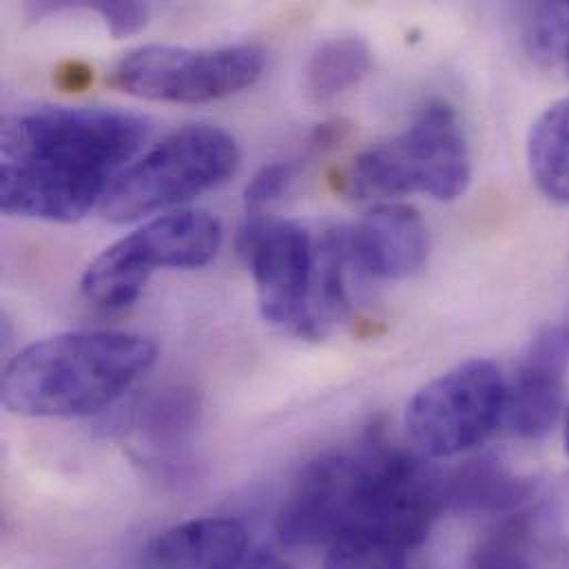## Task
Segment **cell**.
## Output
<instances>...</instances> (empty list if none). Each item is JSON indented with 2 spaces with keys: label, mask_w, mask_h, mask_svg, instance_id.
<instances>
[{
  "label": "cell",
  "mask_w": 569,
  "mask_h": 569,
  "mask_svg": "<svg viewBox=\"0 0 569 569\" xmlns=\"http://www.w3.org/2000/svg\"><path fill=\"white\" fill-rule=\"evenodd\" d=\"M372 69V51L359 36H337L321 42L303 71L306 96L328 102L359 84Z\"/></svg>",
  "instance_id": "2e32d148"
},
{
  "label": "cell",
  "mask_w": 569,
  "mask_h": 569,
  "mask_svg": "<svg viewBox=\"0 0 569 569\" xmlns=\"http://www.w3.org/2000/svg\"><path fill=\"white\" fill-rule=\"evenodd\" d=\"M537 501V486L515 477L495 457L472 459L448 477V508L457 512L501 519Z\"/></svg>",
  "instance_id": "5bb4252c"
},
{
  "label": "cell",
  "mask_w": 569,
  "mask_h": 569,
  "mask_svg": "<svg viewBox=\"0 0 569 569\" xmlns=\"http://www.w3.org/2000/svg\"><path fill=\"white\" fill-rule=\"evenodd\" d=\"M89 9L100 13L113 38L136 36L149 20V7L144 2H91Z\"/></svg>",
  "instance_id": "ffe728a7"
},
{
  "label": "cell",
  "mask_w": 569,
  "mask_h": 569,
  "mask_svg": "<svg viewBox=\"0 0 569 569\" xmlns=\"http://www.w3.org/2000/svg\"><path fill=\"white\" fill-rule=\"evenodd\" d=\"M355 267L377 280H406L428 258L430 236L421 213L410 204H379L348 231Z\"/></svg>",
  "instance_id": "8fae6325"
},
{
  "label": "cell",
  "mask_w": 569,
  "mask_h": 569,
  "mask_svg": "<svg viewBox=\"0 0 569 569\" xmlns=\"http://www.w3.org/2000/svg\"><path fill=\"white\" fill-rule=\"evenodd\" d=\"M249 530L236 519H193L169 528L142 552L140 569H242Z\"/></svg>",
  "instance_id": "7c38bea8"
},
{
  "label": "cell",
  "mask_w": 569,
  "mask_h": 569,
  "mask_svg": "<svg viewBox=\"0 0 569 569\" xmlns=\"http://www.w3.org/2000/svg\"><path fill=\"white\" fill-rule=\"evenodd\" d=\"M566 56H568V67H569V38H568V49H566Z\"/></svg>",
  "instance_id": "603a6c76"
},
{
  "label": "cell",
  "mask_w": 569,
  "mask_h": 569,
  "mask_svg": "<svg viewBox=\"0 0 569 569\" xmlns=\"http://www.w3.org/2000/svg\"><path fill=\"white\" fill-rule=\"evenodd\" d=\"M264 67L267 53L258 44L218 49L147 44L133 49L113 67L111 84L144 100L200 104L256 84Z\"/></svg>",
  "instance_id": "ba28073f"
},
{
  "label": "cell",
  "mask_w": 569,
  "mask_h": 569,
  "mask_svg": "<svg viewBox=\"0 0 569 569\" xmlns=\"http://www.w3.org/2000/svg\"><path fill=\"white\" fill-rule=\"evenodd\" d=\"M563 441H566V450L569 455V406L566 408V415H563Z\"/></svg>",
  "instance_id": "7402d4cb"
},
{
  "label": "cell",
  "mask_w": 569,
  "mask_h": 569,
  "mask_svg": "<svg viewBox=\"0 0 569 569\" xmlns=\"http://www.w3.org/2000/svg\"><path fill=\"white\" fill-rule=\"evenodd\" d=\"M528 164L548 200L569 204V98L548 107L532 124Z\"/></svg>",
  "instance_id": "9a60e30c"
},
{
  "label": "cell",
  "mask_w": 569,
  "mask_h": 569,
  "mask_svg": "<svg viewBox=\"0 0 569 569\" xmlns=\"http://www.w3.org/2000/svg\"><path fill=\"white\" fill-rule=\"evenodd\" d=\"M390 446L381 439L310 461L292 481L278 515L288 548L330 546L348 530L366 528L375 515Z\"/></svg>",
  "instance_id": "277c9868"
},
{
  "label": "cell",
  "mask_w": 569,
  "mask_h": 569,
  "mask_svg": "<svg viewBox=\"0 0 569 569\" xmlns=\"http://www.w3.org/2000/svg\"><path fill=\"white\" fill-rule=\"evenodd\" d=\"M238 164L240 147L229 131L213 124L178 129L116 180L102 216L127 224L178 207L227 182Z\"/></svg>",
  "instance_id": "5b68a950"
},
{
  "label": "cell",
  "mask_w": 569,
  "mask_h": 569,
  "mask_svg": "<svg viewBox=\"0 0 569 569\" xmlns=\"http://www.w3.org/2000/svg\"><path fill=\"white\" fill-rule=\"evenodd\" d=\"M147 136V120L120 109L40 104L7 116L0 136L2 213L82 220L104 202Z\"/></svg>",
  "instance_id": "6da1fadb"
},
{
  "label": "cell",
  "mask_w": 569,
  "mask_h": 569,
  "mask_svg": "<svg viewBox=\"0 0 569 569\" xmlns=\"http://www.w3.org/2000/svg\"><path fill=\"white\" fill-rule=\"evenodd\" d=\"M569 4H535L528 9L526 47L539 62H555L568 49Z\"/></svg>",
  "instance_id": "ac0fdd59"
},
{
  "label": "cell",
  "mask_w": 569,
  "mask_h": 569,
  "mask_svg": "<svg viewBox=\"0 0 569 569\" xmlns=\"http://www.w3.org/2000/svg\"><path fill=\"white\" fill-rule=\"evenodd\" d=\"M410 548L375 530H348L326 552L323 569H408Z\"/></svg>",
  "instance_id": "e0dca14e"
},
{
  "label": "cell",
  "mask_w": 569,
  "mask_h": 569,
  "mask_svg": "<svg viewBox=\"0 0 569 569\" xmlns=\"http://www.w3.org/2000/svg\"><path fill=\"white\" fill-rule=\"evenodd\" d=\"M222 247V224L207 211L160 216L104 249L80 280L82 297L98 310L133 306L156 271L207 267Z\"/></svg>",
  "instance_id": "8992f818"
},
{
  "label": "cell",
  "mask_w": 569,
  "mask_h": 569,
  "mask_svg": "<svg viewBox=\"0 0 569 569\" xmlns=\"http://www.w3.org/2000/svg\"><path fill=\"white\" fill-rule=\"evenodd\" d=\"M158 361V346L122 330H71L20 350L0 381L2 406L20 417L76 419L122 399Z\"/></svg>",
  "instance_id": "7a4b0ae2"
},
{
  "label": "cell",
  "mask_w": 569,
  "mask_h": 569,
  "mask_svg": "<svg viewBox=\"0 0 569 569\" xmlns=\"http://www.w3.org/2000/svg\"><path fill=\"white\" fill-rule=\"evenodd\" d=\"M555 552V515L537 501L501 517L475 546L468 569H550Z\"/></svg>",
  "instance_id": "4fadbf2b"
},
{
  "label": "cell",
  "mask_w": 569,
  "mask_h": 569,
  "mask_svg": "<svg viewBox=\"0 0 569 569\" xmlns=\"http://www.w3.org/2000/svg\"><path fill=\"white\" fill-rule=\"evenodd\" d=\"M569 335L563 323L548 326L530 341L512 381L503 421L521 439H543L566 415Z\"/></svg>",
  "instance_id": "30bf717a"
},
{
  "label": "cell",
  "mask_w": 569,
  "mask_h": 569,
  "mask_svg": "<svg viewBox=\"0 0 569 569\" xmlns=\"http://www.w3.org/2000/svg\"><path fill=\"white\" fill-rule=\"evenodd\" d=\"M506 401L501 368L490 359H468L417 390L406 408V430L426 459H450L497 430Z\"/></svg>",
  "instance_id": "52a82bcc"
},
{
  "label": "cell",
  "mask_w": 569,
  "mask_h": 569,
  "mask_svg": "<svg viewBox=\"0 0 569 569\" xmlns=\"http://www.w3.org/2000/svg\"><path fill=\"white\" fill-rule=\"evenodd\" d=\"M242 569H292L290 566H286L282 561H278V559H273V557H249V561L244 563V568Z\"/></svg>",
  "instance_id": "44dd1931"
},
{
  "label": "cell",
  "mask_w": 569,
  "mask_h": 569,
  "mask_svg": "<svg viewBox=\"0 0 569 569\" xmlns=\"http://www.w3.org/2000/svg\"><path fill=\"white\" fill-rule=\"evenodd\" d=\"M470 178V149L457 111L430 102L406 131L361 151L341 173V191L352 200L423 193L450 202L466 193Z\"/></svg>",
  "instance_id": "3957f363"
},
{
  "label": "cell",
  "mask_w": 569,
  "mask_h": 569,
  "mask_svg": "<svg viewBox=\"0 0 569 569\" xmlns=\"http://www.w3.org/2000/svg\"><path fill=\"white\" fill-rule=\"evenodd\" d=\"M299 173L297 160H284L262 167L244 189V202L251 211H262L284 198L286 191Z\"/></svg>",
  "instance_id": "d6986e66"
},
{
  "label": "cell",
  "mask_w": 569,
  "mask_h": 569,
  "mask_svg": "<svg viewBox=\"0 0 569 569\" xmlns=\"http://www.w3.org/2000/svg\"><path fill=\"white\" fill-rule=\"evenodd\" d=\"M240 253L267 323L290 337L319 341L312 317L317 240L310 231L290 220L253 218L242 229Z\"/></svg>",
  "instance_id": "9c48e42d"
}]
</instances>
